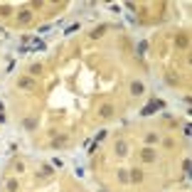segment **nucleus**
<instances>
[{"mask_svg": "<svg viewBox=\"0 0 192 192\" xmlns=\"http://www.w3.org/2000/svg\"><path fill=\"white\" fill-rule=\"evenodd\" d=\"M163 108H165V104H163V101L153 99V101H150V104H148V106H145V108H143L141 113H143V116H153V113H155V111H163Z\"/></svg>", "mask_w": 192, "mask_h": 192, "instance_id": "obj_1", "label": "nucleus"}, {"mask_svg": "<svg viewBox=\"0 0 192 192\" xmlns=\"http://www.w3.org/2000/svg\"><path fill=\"white\" fill-rule=\"evenodd\" d=\"M17 86H20V89H27V91H37V81L32 79V76H22V79L17 81Z\"/></svg>", "mask_w": 192, "mask_h": 192, "instance_id": "obj_2", "label": "nucleus"}, {"mask_svg": "<svg viewBox=\"0 0 192 192\" xmlns=\"http://www.w3.org/2000/svg\"><path fill=\"white\" fill-rule=\"evenodd\" d=\"M141 155H143V160H145V163H153V160H155V150H153V148H143Z\"/></svg>", "mask_w": 192, "mask_h": 192, "instance_id": "obj_3", "label": "nucleus"}, {"mask_svg": "<svg viewBox=\"0 0 192 192\" xmlns=\"http://www.w3.org/2000/svg\"><path fill=\"white\" fill-rule=\"evenodd\" d=\"M143 91H145V86H143L141 81H133V84H131V94H133V96H141Z\"/></svg>", "mask_w": 192, "mask_h": 192, "instance_id": "obj_4", "label": "nucleus"}, {"mask_svg": "<svg viewBox=\"0 0 192 192\" xmlns=\"http://www.w3.org/2000/svg\"><path fill=\"white\" fill-rule=\"evenodd\" d=\"M99 116L111 118V116H113V106H108V104H106V106H101V108H99Z\"/></svg>", "mask_w": 192, "mask_h": 192, "instance_id": "obj_5", "label": "nucleus"}, {"mask_svg": "<svg viewBox=\"0 0 192 192\" xmlns=\"http://www.w3.org/2000/svg\"><path fill=\"white\" fill-rule=\"evenodd\" d=\"M116 153H118L121 158L128 155V145H126V141H118V143H116Z\"/></svg>", "mask_w": 192, "mask_h": 192, "instance_id": "obj_6", "label": "nucleus"}, {"mask_svg": "<svg viewBox=\"0 0 192 192\" xmlns=\"http://www.w3.org/2000/svg\"><path fill=\"white\" fill-rule=\"evenodd\" d=\"M30 20H32V12H30V10H22L20 15H17V22H22V25L30 22Z\"/></svg>", "mask_w": 192, "mask_h": 192, "instance_id": "obj_7", "label": "nucleus"}, {"mask_svg": "<svg viewBox=\"0 0 192 192\" xmlns=\"http://www.w3.org/2000/svg\"><path fill=\"white\" fill-rule=\"evenodd\" d=\"M106 30H108V25H99L96 30H91V37H94V40H99V37H101Z\"/></svg>", "mask_w": 192, "mask_h": 192, "instance_id": "obj_8", "label": "nucleus"}, {"mask_svg": "<svg viewBox=\"0 0 192 192\" xmlns=\"http://www.w3.org/2000/svg\"><path fill=\"white\" fill-rule=\"evenodd\" d=\"M128 180H133V182H141V180H143V172H141V170H131Z\"/></svg>", "mask_w": 192, "mask_h": 192, "instance_id": "obj_9", "label": "nucleus"}, {"mask_svg": "<svg viewBox=\"0 0 192 192\" xmlns=\"http://www.w3.org/2000/svg\"><path fill=\"white\" fill-rule=\"evenodd\" d=\"M25 128L27 131H35L37 128V118H25Z\"/></svg>", "mask_w": 192, "mask_h": 192, "instance_id": "obj_10", "label": "nucleus"}, {"mask_svg": "<svg viewBox=\"0 0 192 192\" xmlns=\"http://www.w3.org/2000/svg\"><path fill=\"white\" fill-rule=\"evenodd\" d=\"M67 143V136H59V138H52V145L54 148H59V145H64Z\"/></svg>", "mask_w": 192, "mask_h": 192, "instance_id": "obj_11", "label": "nucleus"}, {"mask_svg": "<svg viewBox=\"0 0 192 192\" xmlns=\"http://www.w3.org/2000/svg\"><path fill=\"white\" fill-rule=\"evenodd\" d=\"M175 45H177V47H187V37H185V35L175 37Z\"/></svg>", "mask_w": 192, "mask_h": 192, "instance_id": "obj_12", "label": "nucleus"}, {"mask_svg": "<svg viewBox=\"0 0 192 192\" xmlns=\"http://www.w3.org/2000/svg\"><path fill=\"white\" fill-rule=\"evenodd\" d=\"M30 74H32V76L42 74V64H32V67H30Z\"/></svg>", "mask_w": 192, "mask_h": 192, "instance_id": "obj_13", "label": "nucleus"}, {"mask_svg": "<svg viewBox=\"0 0 192 192\" xmlns=\"http://www.w3.org/2000/svg\"><path fill=\"white\" fill-rule=\"evenodd\" d=\"M145 143H148V145L158 143V136H155V133H148V136H145Z\"/></svg>", "mask_w": 192, "mask_h": 192, "instance_id": "obj_14", "label": "nucleus"}, {"mask_svg": "<svg viewBox=\"0 0 192 192\" xmlns=\"http://www.w3.org/2000/svg\"><path fill=\"white\" fill-rule=\"evenodd\" d=\"M118 180L121 182H128V170H118Z\"/></svg>", "mask_w": 192, "mask_h": 192, "instance_id": "obj_15", "label": "nucleus"}, {"mask_svg": "<svg viewBox=\"0 0 192 192\" xmlns=\"http://www.w3.org/2000/svg\"><path fill=\"white\" fill-rule=\"evenodd\" d=\"M8 190L10 192H17V180H8Z\"/></svg>", "mask_w": 192, "mask_h": 192, "instance_id": "obj_16", "label": "nucleus"}, {"mask_svg": "<svg viewBox=\"0 0 192 192\" xmlns=\"http://www.w3.org/2000/svg\"><path fill=\"white\" fill-rule=\"evenodd\" d=\"M104 138H106V131H99V133H96V138H94V141H96V143H101Z\"/></svg>", "mask_w": 192, "mask_h": 192, "instance_id": "obj_17", "label": "nucleus"}, {"mask_svg": "<svg viewBox=\"0 0 192 192\" xmlns=\"http://www.w3.org/2000/svg\"><path fill=\"white\" fill-rule=\"evenodd\" d=\"M96 148H99V143H96V141H94V143H89V155H94Z\"/></svg>", "mask_w": 192, "mask_h": 192, "instance_id": "obj_18", "label": "nucleus"}, {"mask_svg": "<svg viewBox=\"0 0 192 192\" xmlns=\"http://www.w3.org/2000/svg\"><path fill=\"white\" fill-rule=\"evenodd\" d=\"M42 175H45V177L52 175V165H42Z\"/></svg>", "mask_w": 192, "mask_h": 192, "instance_id": "obj_19", "label": "nucleus"}, {"mask_svg": "<svg viewBox=\"0 0 192 192\" xmlns=\"http://www.w3.org/2000/svg\"><path fill=\"white\" fill-rule=\"evenodd\" d=\"M76 30H79V25H69V27H67V32H64V35H71V32H76Z\"/></svg>", "mask_w": 192, "mask_h": 192, "instance_id": "obj_20", "label": "nucleus"}, {"mask_svg": "<svg viewBox=\"0 0 192 192\" xmlns=\"http://www.w3.org/2000/svg\"><path fill=\"white\" fill-rule=\"evenodd\" d=\"M3 121H5V113H3V111H0V123H3Z\"/></svg>", "mask_w": 192, "mask_h": 192, "instance_id": "obj_21", "label": "nucleus"}]
</instances>
